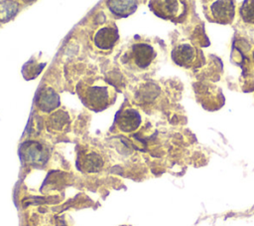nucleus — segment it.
I'll return each mask as SVG.
<instances>
[{
	"mask_svg": "<svg viewBox=\"0 0 254 226\" xmlns=\"http://www.w3.org/2000/svg\"><path fill=\"white\" fill-rule=\"evenodd\" d=\"M159 51L154 44L147 40L135 39L122 52L120 63L132 72H146L158 61Z\"/></svg>",
	"mask_w": 254,
	"mask_h": 226,
	"instance_id": "2",
	"label": "nucleus"
},
{
	"mask_svg": "<svg viewBox=\"0 0 254 226\" xmlns=\"http://www.w3.org/2000/svg\"><path fill=\"white\" fill-rule=\"evenodd\" d=\"M149 7L156 16L172 22L181 21L187 14L186 2L179 0L150 1Z\"/></svg>",
	"mask_w": 254,
	"mask_h": 226,
	"instance_id": "5",
	"label": "nucleus"
},
{
	"mask_svg": "<svg viewBox=\"0 0 254 226\" xmlns=\"http://www.w3.org/2000/svg\"><path fill=\"white\" fill-rule=\"evenodd\" d=\"M106 4L110 12L118 17H127L129 15H132L138 7V2L133 0L107 1Z\"/></svg>",
	"mask_w": 254,
	"mask_h": 226,
	"instance_id": "9",
	"label": "nucleus"
},
{
	"mask_svg": "<svg viewBox=\"0 0 254 226\" xmlns=\"http://www.w3.org/2000/svg\"><path fill=\"white\" fill-rule=\"evenodd\" d=\"M76 92L83 106L94 112L109 108L116 99L114 87L99 78L81 81L76 87Z\"/></svg>",
	"mask_w": 254,
	"mask_h": 226,
	"instance_id": "1",
	"label": "nucleus"
},
{
	"mask_svg": "<svg viewBox=\"0 0 254 226\" xmlns=\"http://www.w3.org/2000/svg\"><path fill=\"white\" fill-rule=\"evenodd\" d=\"M172 60L175 64L186 69L200 67L203 64L201 51L190 41L178 43L172 50Z\"/></svg>",
	"mask_w": 254,
	"mask_h": 226,
	"instance_id": "4",
	"label": "nucleus"
},
{
	"mask_svg": "<svg viewBox=\"0 0 254 226\" xmlns=\"http://www.w3.org/2000/svg\"><path fill=\"white\" fill-rule=\"evenodd\" d=\"M91 41L93 47L99 51L106 52L112 50L119 41L117 26L113 22L103 24L93 32Z\"/></svg>",
	"mask_w": 254,
	"mask_h": 226,
	"instance_id": "6",
	"label": "nucleus"
},
{
	"mask_svg": "<svg viewBox=\"0 0 254 226\" xmlns=\"http://www.w3.org/2000/svg\"><path fill=\"white\" fill-rule=\"evenodd\" d=\"M142 123V116L140 113L130 107L121 108L114 119V124L117 129L123 133L135 132Z\"/></svg>",
	"mask_w": 254,
	"mask_h": 226,
	"instance_id": "7",
	"label": "nucleus"
},
{
	"mask_svg": "<svg viewBox=\"0 0 254 226\" xmlns=\"http://www.w3.org/2000/svg\"><path fill=\"white\" fill-rule=\"evenodd\" d=\"M60 96L52 88H45L37 99L38 108L45 113L55 111L60 107Z\"/></svg>",
	"mask_w": 254,
	"mask_h": 226,
	"instance_id": "8",
	"label": "nucleus"
},
{
	"mask_svg": "<svg viewBox=\"0 0 254 226\" xmlns=\"http://www.w3.org/2000/svg\"><path fill=\"white\" fill-rule=\"evenodd\" d=\"M241 21L247 26H254V0L243 1L239 7Z\"/></svg>",
	"mask_w": 254,
	"mask_h": 226,
	"instance_id": "10",
	"label": "nucleus"
},
{
	"mask_svg": "<svg viewBox=\"0 0 254 226\" xmlns=\"http://www.w3.org/2000/svg\"><path fill=\"white\" fill-rule=\"evenodd\" d=\"M19 5L15 1H0V22H8L18 12Z\"/></svg>",
	"mask_w": 254,
	"mask_h": 226,
	"instance_id": "11",
	"label": "nucleus"
},
{
	"mask_svg": "<svg viewBox=\"0 0 254 226\" xmlns=\"http://www.w3.org/2000/svg\"><path fill=\"white\" fill-rule=\"evenodd\" d=\"M68 122V114L64 111H55L50 115V124L52 128L61 130Z\"/></svg>",
	"mask_w": 254,
	"mask_h": 226,
	"instance_id": "13",
	"label": "nucleus"
},
{
	"mask_svg": "<svg viewBox=\"0 0 254 226\" xmlns=\"http://www.w3.org/2000/svg\"><path fill=\"white\" fill-rule=\"evenodd\" d=\"M45 64L38 63L36 61H29L22 68V74L26 80H31L37 78V76L42 72Z\"/></svg>",
	"mask_w": 254,
	"mask_h": 226,
	"instance_id": "12",
	"label": "nucleus"
},
{
	"mask_svg": "<svg viewBox=\"0 0 254 226\" xmlns=\"http://www.w3.org/2000/svg\"><path fill=\"white\" fill-rule=\"evenodd\" d=\"M203 12L205 18L212 23L227 25L232 23L235 17L236 5L230 0L203 1Z\"/></svg>",
	"mask_w": 254,
	"mask_h": 226,
	"instance_id": "3",
	"label": "nucleus"
}]
</instances>
